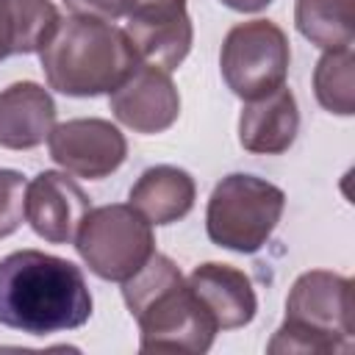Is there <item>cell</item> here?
<instances>
[{
  "label": "cell",
  "instance_id": "cell-21",
  "mask_svg": "<svg viewBox=\"0 0 355 355\" xmlns=\"http://www.w3.org/2000/svg\"><path fill=\"white\" fill-rule=\"evenodd\" d=\"M227 8H233V11H244V14H250V11H261V8H266L272 0H222Z\"/></svg>",
  "mask_w": 355,
  "mask_h": 355
},
{
  "label": "cell",
  "instance_id": "cell-13",
  "mask_svg": "<svg viewBox=\"0 0 355 355\" xmlns=\"http://www.w3.org/2000/svg\"><path fill=\"white\" fill-rule=\"evenodd\" d=\"M300 130V111L291 89L283 83L275 92L247 100L239 116V141L250 153L280 155L286 153Z\"/></svg>",
  "mask_w": 355,
  "mask_h": 355
},
{
  "label": "cell",
  "instance_id": "cell-3",
  "mask_svg": "<svg viewBox=\"0 0 355 355\" xmlns=\"http://www.w3.org/2000/svg\"><path fill=\"white\" fill-rule=\"evenodd\" d=\"M39 58L50 89L69 97L111 94L139 64L122 28L78 14L58 19Z\"/></svg>",
  "mask_w": 355,
  "mask_h": 355
},
{
  "label": "cell",
  "instance_id": "cell-7",
  "mask_svg": "<svg viewBox=\"0 0 355 355\" xmlns=\"http://www.w3.org/2000/svg\"><path fill=\"white\" fill-rule=\"evenodd\" d=\"M288 61V39L269 19H250L230 28L219 55L222 78L241 100H258L283 86Z\"/></svg>",
  "mask_w": 355,
  "mask_h": 355
},
{
  "label": "cell",
  "instance_id": "cell-6",
  "mask_svg": "<svg viewBox=\"0 0 355 355\" xmlns=\"http://www.w3.org/2000/svg\"><path fill=\"white\" fill-rule=\"evenodd\" d=\"M75 247L83 263L103 280H128L155 252L153 227L133 205H100L83 216Z\"/></svg>",
  "mask_w": 355,
  "mask_h": 355
},
{
  "label": "cell",
  "instance_id": "cell-12",
  "mask_svg": "<svg viewBox=\"0 0 355 355\" xmlns=\"http://www.w3.org/2000/svg\"><path fill=\"white\" fill-rule=\"evenodd\" d=\"M189 286L211 313L216 330H236L252 322L258 300L250 277L230 263H202L189 275Z\"/></svg>",
  "mask_w": 355,
  "mask_h": 355
},
{
  "label": "cell",
  "instance_id": "cell-17",
  "mask_svg": "<svg viewBox=\"0 0 355 355\" xmlns=\"http://www.w3.org/2000/svg\"><path fill=\"white\" fill-rule=\"evenodd\" d=\"M355 0H297L294 22L297 31L322 50L352 47L355 39Z\"/></svg>",
  "mask_w": 355,
  "mask_h": 355
},
{
  "label": "cell",
  "instance_id": "cell-4",
  "mask_svg": "<svg viewBox=\"0 0 355 355\" xmlns=\"http://www.w3.org/2000/svg\"><path fill=\"white\" fill-rule=\"evenodd\" d=\"M352 283L311 269L300 275L286 300V322L269 352H347L352 349Z\"/></svg>",
  "mask_w": 355,
  "mask_h": 355
},
{
  "label": "cell",
  "instance_id": "cell-19",
  "mask_svg": "<svg viewBox=\"0 0 355 355\" xmlns=\"http://www.w3.org/2000/svg\"><path fill=\"white\" fill-rule=\"evenodd\" d=\"M28 183L14 169H0V239L11 236L25 219Z\"/></svg>",
  "mask_w": 355,
  "mask_h": 355
},
{
  "label": "cell",
  "instance_id": "cell-14",
  "mask_svg": "<svg viewBox=\"0 0 355 355\" xmlns=\"http://www.w3.org/2000/svg\"><path fill=\"white\" fill-rule=\"evenodd\" d=\"M55 128V103L47 89L33 80L11 83L0 92V147H39Z\"/></svg>",
  "mask_w": 355,
  "mask_h": 355
},
{
  "label": "cell",
  "instance_id": "cell-8",
  "mask_svg": "<svg viewBox=\"0 0 355 355\" xmlns=\"http://www.w3.org/2000/svg\"><path fill=\"white\" fill-rule=\"evenodd\" d=\"M125 19L122 31L139 61L172 72L189 55L194 31L186 0H130Z\"/></svg>",
  "mask_w": 355,
  "mask_h": 355
},
{
  "label": "cell",
  "instance_id": "cell-5",
  "mask_svg": "<svg viewBox=\"0 0 355 355\" xmlns=\"http://www.w3.org/2000/svg\"><path fill=\"white\" fill-rule=\"evenodd\" d=\"M286 208V194L255 175H227L216 183L205 211L214 244L236 252H255L266 244Z\"/></svg>",
  "mask_w": 355,
  "mask_h": 355
},
{
  "label": "cell",
  "instance_id": "cell-1",
  "mask_svg": "<svg viewBox=\"0 0 355 355\" xmlns=\"http://www.w3.org/2000/svg\"><path fill=\"white\" fill-rule=\"evenodd\" d=\"M92 316L83 272L58 255L19 250L0 261V324L31 336L75 330Z\"/></svg>",
  "mask_w": 355,
  "mask_h": 355
},
{
  "label": "cell",
  "instance_id": "cell-10",
  "mask_svg": "<svg viewBox=\"0 0 355 355\" xmlns=\"http://www.w3.org/2000/svg\"><path fill=\"white\" fill-rule=\"evenodd\" d=\"M114 116L136 133H161L180 114V94L166 69L139 61L111 92Z\"/></svg>",
  "mask_w": 355,
  "mask_h": 355
},
{
  "label": "cell",
  "instance_id": "cell-16",
  "mask_svg": "<svg viewBox=\"0 0 355 355\" xmlns=\"http://www.w3.org/2000/svg\"><path fill=\"white\" fill-rule=\"evenodd\" d=\"M58 19L50 0H0V61L42 50Z\"/></svg>",
  "mask_w": 355,
  "mask_h": 355
},
{
  "label": "cell",
  "instance_id": "cell-15",
  "mask_svg": "<svg viewBox=\"0 0 355 355\" xmlns=\"http://www.w3.org/2000/svg\"><path fill=\"white\" fill-rule=\"evenodd\" d=\"M194 197L197 189L191 175L186 169L161 164L139 175L128 200L150 225H172L191 211Z\"/></svg>",
  "mask_w": 355,
  "mask_h": 355
},
{
  "label": "cell",
  "instance_id": "cell-11",
  "mask_svg": "<svg viewBox=\"0 0 355 355\" xmlns=\"http://www.w3.org/2000/svg\"><path fill=\"white\" fill-rule=\"evenodd\" d=\"M89 214L86 191L64 172H39L25 191V219L50 244L75 239L83 216Z\"/></svg>",
  "mask_w": 355,
  "mask_h": 355
},
{
  "label": "cell",
  "instance_id": "cell-9",
  "mask_svg": "<svg viewBox=\"0 0 355 355\" xmlns=\"http://www.w3.org/2000/svg\"><path fill=\"white\" fill-rule=\"evenodd\" d=\"M50 158L67 172L89 180L108 178L128 155V141L116 125L105 119H69L47 136Z\"/></svg>",
  "mask_w": 355,
  "mask_h": 355
},
{
  "label": "cell",
  "instance_id": "cell-18",
  "mask_svg": "<svg viewBox=\"0 0 355 355\" xmlns=\"http://www.w3.org/2000/svg\"><path fill=\"white\" fill-rule=\"evenodd\" d=\"M352 47L327 50L313 72V92L322 108L330 114L349 116L355 111V75H352Z\"/></svg>",
  "mask_w": 355,
  "mask_h": 355
},
{
  "label": "cell",
  "instance_id": "cell-20",
  "mask_svg": "<svg viewBox=\"0 0 355 355\" xmlns=\"http://www.w3.org/2000/svg\"><path fill=\"white\" fill-rule=\"evenodd\" d=\"M64 6L78 17H94L103 22H114L128 14L130 0H64Z\"/></svg>",
  "mask_w": 355,
  "mask_h": 355
},
{
  "label": "cell",
  "instance_id": "cell-2",
  "mask_svg": "<svg viewBox=\"0 0 355 355\" xmlns=\"http://www.w3.org/2000/svg\"><path fill=\"white\" fill-rule=\"evenodd\" d=\"M122 297L139 322L141 352L211 349L216 324L166 255L153 252L136 275L122 280Z\"/></svg>",
  "mask_w": 355,
  "mask_h": 355
}]
</instances>
